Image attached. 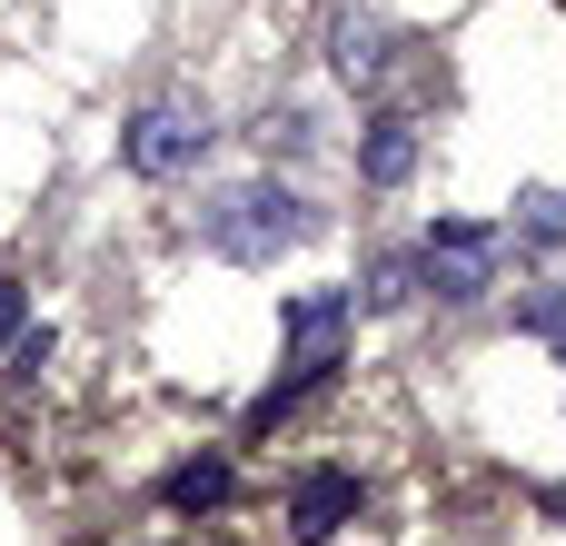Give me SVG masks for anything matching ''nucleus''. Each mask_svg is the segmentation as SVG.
I'll return each mask as SVG.
<instances>
[{
	"label": "nucleus",
	"instance_id": "obj_12",
	"mask_svg": "<svg viewBox=\"0 0 566 546\" xmlns=\"http://www.w3.org/2000/svg\"><path fill=\"white\" fill-rule=\"evenodd\" d=\"M50 348H60L50 328H20V338H10V368H20V378H40V368H50Z\"/></svg>",
	"mask_w": 566,
	"mask_h": 546
},
{
	"label": "nucleus",
	"instance_id": "obj_6",
	"mask_svg": "<svg viewBox=\"0 0 566 546\" xmlns=\"http://www.w3.org/2000/svg\"><path fill=\"white\" fill-rule=\"evenodd\" d=\"M159 497H169V517H209V507L239 497V468H229V458H189V468L159 477Z\"/></svg>",
	"mask_w": 566,
	"mask_h": 546
},
{
	"label": "nucleus",
	"instance_id": "obj_5",
	"mask_svg": "<svg viewBox=\"0 0 566 546\" xmlns=\"http://www.w3.org/2000/svg\"><path fill=\"white\" fill-rule=\"evenodd\" d=\"M348 517H358V477H348V468H308V477L289 487V537L298 546H328Z\"/></svg>",
	"mask_w": 566,
	"mask_h": 546
},
{
	"label": "nucleus",
	"instance_id": "obj_11",
	"mask_svg": "<svg viewBox=\"0 0 566 546\" xmlns=\"http://www.w3.org/2000/svg\"><path fill=\"white\" fill-rule=\"evenodd\" d=\"M517 328H527V338H547V348H566V288H537V298L517 308Z\"/></svg>",
	"mask_w": 566,
	"mask_h": 546
},
{
	"label": "nucleus",
	"instance_id": "obj_13",
	"mask_svg": "<svg viewBox=\"0 0 566 546\" xmlns=\"http://www.w3.org/2000/svg\"><path fill=\"white\" fill-rule=\"evenodd\" d=\"M20 328H30V288H20V279H0V348H10Z\"/></svg>",
	"mask_w": 566,
	"mask_h": 546
},
{
	"label": "nucleus",
	"instance_id": "obj_7",
	"mask_svg": "<svg viewBox=\"0 0 566 546\" xmlns=\"http://www.w3.org/2000/svg\"><path fill=\"white\" fill-rule=\"evenodd\" d=\"M418 169V119H368V139H358V179L368 189H398Z\"/></svg>",
	"mask_w": 566,
	"mask_h": 546
},
{
	"label": "nucleus",
	"instance_id": "obj_9",
	"mask_svg": "<svg viewBox=\"0 0 566 546\" xmlns=\"http://www.w3.org/2000/svg\"><path fill=\"white\" fill-rule=\"evenodd\" d=\"M418 288H428V279H418V259H378V269H368V308H408Z\"/></svg>",
	"mask_w": 566,
	"mask_h": 546
},
{
	"label": "nucleus",
	"instance_id": "obj_10",
	"mask_svg": "<svg viewBox=\"0 0 566 546\" xmlns=\"http://www.w3.org/2000/svg\"><path fill=\"white\" fill-rule=\"evenodd\" d=\"M517 229H527L537 249H557V239H566V199H557V189H527V199H517Z\"/></svg>",
	"mask_w": 566,
	"mask_h": 546
},
{
	"label": "nucleus",
	"instance_id": "obj_4",
	"mask_svg": "<svg viewBox=\"0 0 566 546\" xmlns=\"http://www.w3.org/2000/svg\"><path fill=\"white\" fill-rule=\"evenodd\" d=\"M279 328H289V368L328 378V368H338V348H348V328H358V288H298Z\"/></svg>",
	"mask_w": 566,
	"mask_h": 546
},
{
	"label": "nucleus",
	"instance_id": "obj_8",
	"mask_svg": "<svg viewBox=\"0 0 566 546\" xmlns=\"http://www.w3.org/2000/svg\"><path fill=\"white\" fill-rule=\"evenodd\" d=\"M328 60H338V80H378L388 70V20L378 10H348L338 40H328Z\"/></svg>",
	"mask_w": 566,
	"mask_h": 546
},
{
	"label": "nucleus",
	"instance_id": "obj_3",
	"mask_svg": "<svg viewBox=\"0 0 566 546\" xmlns=\"http://www.w3.org/2000/svg\"><path fill=\"white\" fill-rule=\"evenodd\" d=\"M418 279H428L448 308L488 298V288H497V229H478V219H438V229L418 239Z\"/></svg>",
	"mask_w": 566,
	"mask_h": 546
},
{
	"label": "nucleus",
	"instance_id": "obj_2",
	"mask_svg": "<svg viewBox=\"0 0 566 546\" xmlns=\"http://www.w3.org/2000/svg\"><path fill=\"white\" fill-rule=\"evenodd\" d=\"M209 139H219V129H209V109H199V99H149V109L119 129V159H129L139 179H179V169H199V159H209Z\"/></svg>",
	"mask_w": 566,
	"mask_h": 546
},
{
	"label": "nucleus",
	"instance_id": "obj_1",
	"mask_svg": "<svg viewBox=\"0 0 566 546\" xmlns=\"http://www.w3.org/2000/svg\"><path fill=\"white\" fill-rule=\"evenodd\" d=\"M199 239H209L219 259H239V269H269L279 249L318 239V209H308L289 179H239V189H219V199L199 209Z\"/></svg>",
	"mask_w": 566,
	"mask_h": 546
}]
</instances>
